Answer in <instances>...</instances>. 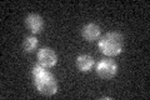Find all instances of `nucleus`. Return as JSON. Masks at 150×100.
<instances>
[{
  "label": "nucleus",
  "mask_w": 150,
  "mask_h": 100,
  "mask_svg": "<svg viewBox=\"0 0 150 100\" xmlns=\"http://www.w3.org/2000/svg\"><path fill=\"white\" fill-rule=\"evenodd\" d=\"M33 78H34V84L38 91L40 94L50 96L58 91V83L55 77L40 64L33 68Z\"/></svg>",
  "instance_id": "nucleus-1"
},
{
  "label": "nucleus",
  "mask_w": 150,
  "mask_h": 100,
  "mask_svg": "<svg viewBox=\"0 0 150 100\" xmlns=\"http://www.w3.org/2000/svg\"><path fill=\"white\" fill-rule=\"evenodd\" d=\"M124 45V40L119 33L110 31L103 35L99 40V49L106 56H116L121 53Z\"/></svg>",
  "instance_id": "nucleus-2"
},
{
  "label": "nucleus",
  "mask_w": 150,
  "mask_h": 100,
  "mask_svg": "<svg viewBox=\"0 0 150 100\" xmlns=\"http://www.w3.org/2000/svg\"><path fill=\"white\" fill-rule=\"evenodd\" d=\"M96 73L103 79H110L115 77L116 73H118V65H116L115 61L110 59L100 60L96 65Z\"/></svg>",
  "instance_id": "nucleus-3"
},
{
  "label": "nucleus",
  "mask_w": 150,
  "mask_h": 100,
  "mask_svg": "<svg viewBox=\"0 0 150 100\" xmlns=\"http://www.w3.org/2000/svg\"><path fill=\"white\" fill-rule=\"evenodd\" d=\"M38 60H39V64L41 66L49 69V68H53L56 64L58 56H56L55 51L53 49H50V48H43L38 53Z\"/></svg>",
  "instance_id": "nucleus-4"
},
{
  "label": "nucleus",
  "mask_w": 150,
  "mask_h": 100,
  "mask_svg": "<svg viewBox=\"0 0 150 100\" xmlns=\"http://www.w3.org/2000/svg\"><path fill=\"white\" fill-rule=\"evenodd\" d=\"M25 24L33 34H39L44 28L43 18L40 15H38V14H30V15H28L25 19Z\"/></svg>",
  "instance_id": "nucleus-5"
},
{
  "label": "nucleus",
  "mask_w": 150,
  "mask_h": 100,
  "mask_svg": "<svg viewBox=\"0 0 150 100\" xmlns=\"http://www.w3.org/2000/svg\"><path fill=\"white\" fill-rule=\"evenodd\" d=\"M100 26L96 25V24L94 23H89L86 24L85 26L81 30V34H83V38L88 41H94V40H98L100 36Z\"/></svg>",
  "instance_id": "nucleus-6"
},
{
  "label": "nucleus",
  "mask_w": 150,
  "mask_h": 100,
  "mask_svg": "<svg viewBox=\"0 0 150 100\" xmlns=\"http://www.w3.org/2000/svg\"><path fill=\"white\" fill-rule=\"evenodd\" d=\"M94 64H95V61H94V58L91 55H88V54H81L79 55L76 58V65L80 71H84V73H88V71H90L93 69Z\"/></svg>",
  "instance_id": "nucleus-7"
},
{
  "label": "nucleus",
  "mask_w": 150,
  "mask_h": 100,
  "mask_svg": "<svg viewBox=\"0 0 150 100\" xmlns=\"http://www.w3.org/2000/svg\"><path fill=\"white\" fill-rule=\"evenodd\" d=\"M23 48H24V51H26V53H33V51H35L36 48H38V39L35 36L25 38L24 43H23Z\"/></svg>",
  "instance_id": "nucleus-8"
}]
</instances>
